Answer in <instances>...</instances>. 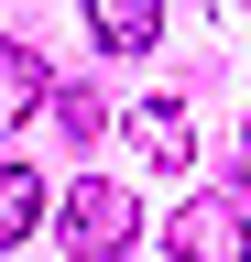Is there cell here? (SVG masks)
I'll return each mask as SVG.
<instances>
[{
  "label": "cell",
  "instance_id": "7a4b0ae2",
  "mask_svg": "<svg viewBox=\"0 0 251 262\" xmlns=\"http://www.w3.org/2000/svg\"><path fill=\"white\" fill-rule=\"evenodd\" d=\"M164 251L175 262H251V219L230 208V196H186L175 229H164Z\"/></svg>",
  "mask_w": 251,
  "mask_h": 262
},
{
  "label": "cell",
  "instance_id": "277c9868",
  "mask_svg": "<svg viewBox=\"0 0 251 262\" xmlns=\"http://www.w3.org/2000/svg\"><path fill=\"white\" fill-rule=\"evenodd\" d=\"M87 33L109 55H153L164 44V0H87Z\"/></svg>",
  "mask_w": 251,
  "mask_h": 262
},
{
  "label": "cell",
  "instance_id": "ba28073f",
  "mask_svg": "<svg viewBox=\"0 0 251 262\" xmlns=\"http://www.w3.org/2000/svg\"><path fill=\"white\" fill-rule=\"evenodd\" d=\"M240 142H251V120H240Z\"/></svg>",
  "mask_w": 251,
  "mask_h": 262
},
{
  "label": "cell",
  "instance_id": "6da1fadb",
  "mask_svg": "<svg viewBox=\"0 0 251 262\" xmlns=\"http://www.w3.org/2000/svg\"><path fill=\"white\" fill-rule=\"evenodd\" d=\"M131 229H142V208H131V196H120L109 175L66 186V219H55V241H66L77 262H109V251H131Z\"/></svg>",
  "mask_w": 251,
  "mask_h": 262
},
{
  "label": "cell",
  "instance_id": "3957f363",
  "mask_svg": "<svg viewBox=\"0 0 251 262\" xmlns=\"http://www.w3.org/2000/svg\"><path fill=\"white\" fill-rule=\"evenodd\" d=\"M44 98H55V66H44L33 44H11V33H0V131H33Z\"/></svg>",
  "mask_w": 251,
  "mask_h": 262
},
{
  "label": "cell",
  "instance_id": "52a82bcc",
  "mask_svg": "<svg viewBox=\"0 0 251 262\" xmlns=\"http://www.w3.org/2000/svg\"><path fill=\"white\" fill-rule=\"evenodd\" d=\"M55 120H66V142H99V120H109V110H99L87 88H66V98H55Z\"/></svg>",
  "mask_w": 251,
  "mask_h": 262
},
{
  "label": "cell",
  "instance_id": "8992f818",
  "mask_svg": "<svg viewBox=\"0 0 251 262\" xmlns=\"http://www.w3.org/2000/svg\"><path fill=\"white\" fill-rule=\"evenodd\" d=\"M44 208H55V196H44V175H33V164H0V251H11V241H33V229H44Z\"/></svg>",
  "mask_w": 251,
  "mask_h": 262
},
{
  "label": "cell",
  "instance_id": "5b68a950",
  "mask_svg": "<svg viewBox=\"0 0 251 262\" xmlns=\"http://www.w3.org/2000/svg\"><path fill=\"white\" fill-rule=\"evenodd\" d=\"M131 131H142V164H164V175H186V164H197L186 98H142V110H131Z\"/></svg>",
  "mask_w": 251,
  "mask_h": 262
}]
</instances>
